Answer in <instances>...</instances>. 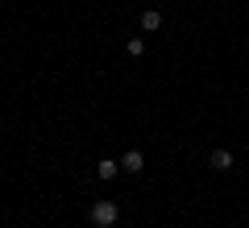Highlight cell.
I'll list each match as a JSON object with an SVG mask.
<instances>
[{
    "instance_id": "obj_1",
    "label": "cell",
    "mask_w": 249,
    "mask_h": 228,
    "mask_svg": "<svg viewBox=\"0 0 249 228\" xmlns=\"http://www.w3.org/2000/svg\"><path fill=\"white\" fill-rule=\"evenodd\" d=\"M88 216H91V224H96V228H112L116 220H121V208H116L112 199H96Z\"/></svg>"
},
{
    "instance_id": "obj_5",
    "label": "cell",
    "mask_w": 249,
    "mask_h": 228,
    "mask_svg": "<svg viewBox=\"0 0 249 228\" xmlns=\"http://www.w3.org/2000/svg\"><path fill=\"white\" fill-rule=\"evenodd\" d=\"M142 29H145V34H158V29H162V13L158 9H145L142 13Z\"/></svg>"
},
{
    "instance_id": "obj_6",
    "label": "cell",
    "mask_w": 249,
    "mask_h": 228,
    "mask_svg": "<svg viewBox=\"0 0 249 228\" xmlns=\"http://www.w3.org/2000/svg\"><path fill=\"white\" fill-rule=\"evenodd\" d=\"M124 50L133 54V58H142V54H145V37H129V42H124Z\"/></svg>"
},
{
    "instance_id": "obj_3",
    "label": "cell",
    "mask_w": 249,
    "mask_h": 228,
    "mask_svg": "<svg viewBox=\"0 0 249 228\" xmlns=\"http://www.w3.org/2000/svg\"><path fill=\"white\" fill-rule=\"evenodd\" d=\"M121 170H129V175H142V170H145V154H142V149H129V154L121 158Z\"/></svg>"
},
{
    "instance_id": "obj_2",
    "label": "cell",
    "mask_w": 249,
    "mask_h": 228,
    "mask_svg": "<svg viewBox=\"0 0 249 228\" xmlns=\"http://www.w3.org/2000/svg\"><path fill=\"white\" fill-rule=\"evenodd\" d=\"M208 166H212L216 175L232 170V149H212V154H208Z\"/></svg>"
},
{
    "instance_id": "obj_4",
    "label": "cell",
    "mask_w": 249,
    "mask_h": 228,
    "mask_svg": "<svg viewBox=\"0 0 249 228\" xmlns=\"http://www.w3.org/2000/svg\"><path fill=\"white\" fill-rule=\"evenodd\" d=\"M116 175H121V162H116V158H100V162H96V178H104V183H112Z\"/></svg>"
}]
</instances>
